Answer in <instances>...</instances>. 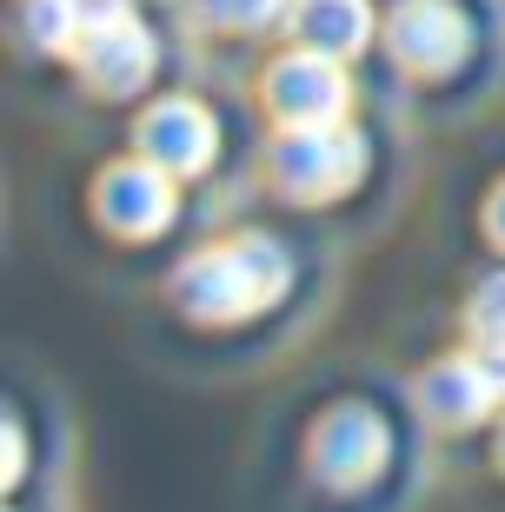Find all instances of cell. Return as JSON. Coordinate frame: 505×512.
<instances>
[{"label": "cell", "mask_w": 505, "mask_h": 512, "mask_svg": "<svg viewBox=\"0 0 505 512\" xmlns=\"http://www.w3.org/2000/svg\"><path fill=\"white\" fill-rule=\"evenodd\" d=\"M286 293V253L266 240V233H240L226 247H206L180 266L173 280V306L187 320H206V326H233L246 313H260Z\"/></svg>", "instance_id": "1"}, {"label": "cell", "mask_w": 505, "mask_h": 512, "mask_svg": "<svg viewBox=\"0 0 505 512\" xmlns=\"http://www.w3.org/2000/svg\"><path fill=\"white\" fill-rule=\"evenodd\" d=\"M273 187L293 193V200H339L366 173V140H359L346 120H326V127H286L273 140Z\"/></svg>", "instance_id": "2"}, {"label": "cell", "mask_w": 505, "mask_h": 512, "mask_svg": "<svg viewBox=\"0 0 505 512\" xmlns=\"http://www.w3.org/2000/svg\"><path fill=\"white\" fill-rule=\"evenodd\" d=\"M74 60L100 94H140L153 80V34L127 0H87V34H80Z\"/></svg>", "instance_id": "3"}, {"label": "cell", "mask_w": 505, "mask_h": 512, "mask_svg": "<svg viewBox=\"0 0 505 512\" xmlns=\"http://www.w3.org/2000/svg\"><path fill=\"white\" fill-rule=\"evenodd\" d=\"M266 107L280 114V127H326V120H346L353 80H346L339 54L300 47V54L273 60V74H266Z\"/></svg>", "instance_id": "4"}, {"label": "cell", "mask_w": 505, "mask_h": 512, "mask_svg": "<svg viewBox=\"0 0 505 512\" xmlns=\"http://www.w3.org/2000/svg\"><path fill=\"white\" fill-rule=\"evenodd\" d=\"M386 47L406 74H452L459 60L472 54V20L452 7V0H406L393 20H386Z\"/></svg>", "instance_id": "5"}, {"label": "cell", "mask_w": 505, "mask_h": 512, "mask_svg": "<svg viewBox=\"0 0 505 512\" xmlns=\"http://www.w3.org/2000/svg\"><path fill=\"white\" fill-rule=\"evenodd\" d=\"M173 180L180 173H167L160 160H120V167H107L94 180V207L100 220H107L113 233H127V240H147V233H160L180 213V193H173Z\"/></svg>", "instance_id": "6"}, {"label": "cell", "mask_w": 505, "mask_h": 512, "mask_svg": "<svg viewBox=\"0 0 505 512\" xmlns=\"http://www.w3.org/2000/svg\"><path fill=\"white\" fill-rule=\"evenodd\" d=\"M386 466V426L366 406H333L313 426V473L333 493H359L366 479Z\"/></svg>", "instance_id": "7"}, {"label": "cell", "mask_w": 505, "mask_h": 512, "mask_svg": "<svg viewBox=\"0 0 505 512\" xmlns=\"http://www.w3.org/2000/svg\"><path fill=\"white\" fill-rule=\"evenodd\" d=\"M133 140H140L147 160H160L167 173L187 180V173H206V160L220 147V127H213V114H206L200 100H160V107L140 114Z\"/></svg>", "instance_id": "8"}, {"label": "cell", "mask_w": 505, "mask_h": 512, "mask_svg": "<svg viewBox=\"0 0 505 512\" xmlns=\"http://www.w3.org/2000/svg\"><path fill=\"white\" fill-rule=\"evenodd\" d=\"M499 380H492V366L486 353L479 360H439L419 380V406H426L432 426H446V433H466V426H479V419L499 406Z\"/></svg>", "instance_id": "9"}, {"label": "cell", "mask_w": 505, "mask_h": 512, "mask_svg": "<svg viewBox=\"0 0 505 512\" xmlns=\"http://www.w3.org/2000/svg\"><path fill=\"white\" fill-rule=\"evenodd\" d=\"M286 20H293L300 47H319V54H339V60L373 40V7L366 0H293Z\"/></svg>", "instance_id": "10"}, {"label": "cell", "mask_w": 505, "mask_h": 512, "mask_svg": "<svg viewBox=\"0 0 505 512\" xmlns=\"http://www.w3.org/2000/svg\"><path fill=\"white\" fill-rule=\"evenodd\" d=\"M87 34V0H27V40L47 54H74Z\"/></svg>", "instance_id": "11"}, {"label": "cell", "mask_w": 505, "mask_h": 512, "mask_svg": "<svg viewBox=\"0 0 505 512\" xmlns=\"http://www.w3.org/2000/svg\"><path fill=\"white\" fill-rule=\"evenodd\" d=\"M466 320H472V333H479V346H505V273H492V280L472 293Z\"/></svg>", "instance_id": "12"}, {"label": "cell", "mask_w": 505, "mask_h": 512, "mask_svg": "<svg viewBox=\"0 0 505 512\" xmlns=\"http://www.w3.org/2000/svg\"><path fill=\"white\" fill-rule=\"evenodd\" d=\"M200 14L213 20V27H233V34H246V27H266V20L286 14V0H200Z\"/></svg>", "instance_id": "13"}, {"label": "cell", "mask_w": 505, "mask_h": 512, "mask_svg": "<svg viewBox=\"0 0 505 512\" xmlns=\"http://www.w3.org/2000/svg\"><path fill=\"white\" fill-rule=\"evenodd\" d=\"M20 466H27V439H20V426L7 419V433H0V473H7V486L20 479Z\"/></svg>", "instance_id": "14"}, {"label": "cell", "mask_w": 505, "mask_h": 512, "mask_svg": "<svg viewBox=\"0 0 505 512\" xmlns=\"http://www.w3.org/2000/svg\"><path fill=\"white\" fill-rule=\"evenodd\" d=\"M486 227H492V240H499V247H505V187L492 193V213H486Z\"/></svg>", "instance_id": "15"}, {"label": "cell", "mask_w": 505, "mask_h": 512, "mask_svg": "<svg viewBox=\"0 0 505 512\" xmlns=\"http://www.w3.org/2000/svg\"><path fill=\"white\" fill-rule=\"evenodd\" d=\"M486 366H492V380H499V393H505V346H486Z\"/></svg>", "instance_id": "16"}, {"label": "cell", "mask_w": 505, "mask_h": 512, "mask_svg": "<svg viewBox=\"0 0 505 512\" xmlns=\"http://www.w3.org/2000/svg\"><path fill=\"white\" fill-rule=\"evenodd\" d=\"M499 466H505V433H499Z\"/></svg>", "instance_id": "17"}]
</instances>
